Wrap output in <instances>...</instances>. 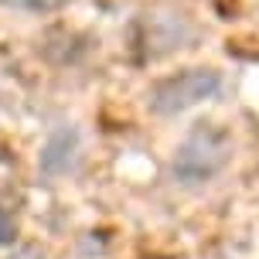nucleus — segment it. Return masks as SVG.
<instances>
[{
	"instance_id": "f257e3e1",
	"label": "nucleus",
	"mask_w": 259,
	"mask_h": 259,
	"mask_svg": "<svg viewBox=\"0 0 259 259\" xmlns=\"http://www.w3.org/2000/svg\"><path fill=\"white\" fill-rule=\"evenodd\" d=\"M229 164H232V137L215 123H198L170 157V178L181 188H201L215 181Z\"/></svg>"
},
{
	"instance_id": "f03ea898",
	"label": "nucleus",
	"mask_w": 259,
	"mask_h": 259,
	"mask_svg": "<svg viewBox=\"0 0 259 259\" xmlns=\"http://www.w3.org/2000/svg\"><path fill=\"white\" fill-rule=\"evenodd\" d=\"M222 89V72L211 65H194V68H181L174 75L154 82V89L147 96V103L157 116H181L194 106L215 99Z\"/></svg>"
},
{
	"instance_id": "7ed1b4c3",
	"label": "nucleus",
	"mask_w": 259,
	"mask_h": 259,
	"mask_svg": "<svg viewBox=\"0 0 259 259\" xmlns=\"http://www.w3.org/2000/svg\"><path fill=\"white\" fill-rule=\"evenodd\" d=\"M82 160V137H78L75 126H58L48 133V140L41 143V154H38V167L45 178H65L72 174Z\"/></svg>"
},
{
	"instance_id": "20e7f679",
	"label": "nucleus",
	"mask_w": 259,
	"mask_h": 259,
	"mask_svg": "<svg viewBox=\"0 0 259 259\" xmlns=\"http://www.w3.org/2000/svg\"><path fill=\"white\" fill-rule=\"evenodd\" d=\"M194 24L191 17L181 11H154L147 17V41L154 45L157 55H167L174 48H188L194 41Z\"/></svg>"
},
{
	"instance_id": "39448f33",
	"label": "nucleus",
	"mask_w": 259,
	"mask_h": 259,
	"mask_svg": "<svg viewBox=\"0 0 259 259\" xmlns=\"http://www.w3.org/2000/svg\"><path fill=\"white\" fill-rule=\"evenodd\" d=\"M0 7L21 14H52L58 7H65V0H0Z\"/></svg>"
},
{
	"instance_id": "423d86ee",
	"label": "nucleus",
	"mask_w": 259,
	"mask_h": 259,
	"mask_svg": "<svg viewBox=\"0 0 259 259\" xmlns=\"http://www.w3.org/2000/svg\"><path fill=\"white\" fill-rule=\"evenodd\" d=\"M7 242H14V219L0 208V246H7Z\"/></svg>"
}]
</instances>
